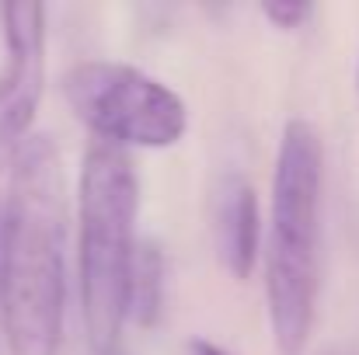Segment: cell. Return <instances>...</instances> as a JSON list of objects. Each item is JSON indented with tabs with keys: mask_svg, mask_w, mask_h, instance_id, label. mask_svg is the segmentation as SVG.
I'll use <instances>...</instances> for the list:
<instances>
[{
	"mask_svg": "<svg viewBox=\"0 0 359 355\" xmlns=\"http://www.w3.org/2000/svg\"><path fill=\"white\" fill-rule=\"evenodd\" d=\"M0 223V321L11 355H60L67 321V174L53 136H28Z\"/></svg>",
	"mask_w": 359,
	"mask_h": 355,
	"instance_id": "6da1fadb",
	"label": "cell"
},
{
	"mask_svg": "<svg viewBox=\"0 0 359 355\" xmlns=\"http://www.w3.org/2000/svg\"><path fill=\"white\" fill-rule=\"evenodd\" d=\"M325 150L311 122L290 118L272 174V234L265 251V300L283 355H300L318 314Z\"/></svg>",
	"mask_w": 359,
	"mask_h": 355,
	"instance_id": "7a4b0ae2",
	"label": "cell"
},
{
	"mask_svg": "<svg viewBox=\"0 0 359 355\" xmlns=\"http://www.w3.org/2000/svg\"><path fill=\"white\" fill-rule=\"evenodd\" d=\"M140 181L126 150L91 143L77 178V286L88 345L112 355L126 328V286L136 254Z\"/></svg>",
	"mask_w": 359,
	"mask_h": 355,
	"instance_id": "3957f363",
	"label": "cell"
},
{
	"mask_svg": "<svg viewBox=\"0 0 359 355\" xmlns=\"http://www.w3.org/2000/svg\"><path fill=\"white\" fill-rule=\"evenodd\" d=\"M63 98L98 143L119 150H168L189 129L185 102L168 84L116 60H88L70 67L63 77Z\"/></svg>",
	"mask_w": 359,
	"mask_h": 355,
	"instance_id": "277c9868",
	"label": "cell"
},
{
	"mask_svg": "<svg viewBox=\"0 0 359 355\" xmlns=\"http://www.w3.org/2000/svg\"><path fill=\"white\" fill-rule=\"evenodd\" d=\"M7 63L0 70V171L14 160L18 146L32 136V122L46 88V7L4 4Z\"/></svg>",
	"mask_w": 359,
	"mask_h": 355,
	"instance_id": "5b68a950",
	"label": "cell"
},
{
	"mask_svg": "<svg viewBox=\"0 0 359 355\" xmlns=\"http://www.w3.org/2000/svg\"><path fill=\"white\" fill-rule=\"evenodd\" d=\"M220 258L234 279H248L262 258V209L258 192L244 178H227L217 199Z\"/></svg>",
	"mask_w": 359,
	"mask_h": 355,
	"instance_id": "8992f818",
	"label": "cell"
},
{
	"mask_svg": "<svg viewBox=\"0 0 359 355\" xmlns=\"http://www.w3.org/2000/svg\"><path fill=\"white\" fill-rule=\"evenodd\" d=\"M164 296H168V258L161 244L136 240L126 286V321H133L136 328H154L164 314Z\"/></svg>",
	"mask_w": 359,
	"mask_h": 355,
	"instance_id": "52a82bcc",
	"label": "cell"
},
{
	"mask_svg": "<svg viewBox=\"0 0 359 355\" xmlns=\"http://www.w3.org/2000/svg\"><path fill=\"white\" fill-rule=\"evenodd\" d=\"M262 14L276 28L297 32V28H304L314 18V4H304V0H269V4H262Z\"/></svg>",
	"mask_w": 359,
	"mask_h": 355,
	"instance_id": "ba28073f",
	"label": "cell"
},
{
	"mask_svg": "<svg viewBox=\"0 0 359 355\" xmlns=\"http://www.w3.org/2000/svg\"><path fill=\"white\" fill-rule=\"evenodd\" d=\"M189 355H231V352H224L220 345H213V342H206V338H192V342H189Z\"/></svg>",
	"mask_w": 359,
	"mask_h": 355,
	"instance_id": "9c48e42d",
	"label": "cell"
},
{
	"mask_svg": "<svg viewBox=\"0 0 359 355\" xmlns=\"http://www.w3.org/2000/svg\"><path fill=\"white\" fill-rule=\"evenodd\" d=\"M335 355H346V352H335Z\"/></svg>",
	"mask_w": 359,
	"mask_h": 355,
	"instance_id": "30bf717a",
	"label": "cell"
},
{
	"mask_svg": "<svg viewBox=\"0 0 359 355\" xmlns=\"http://www.w3.org/2000/svg\"><path fill=\"white\" fill-rule=\"evenodd\" d=\"M112 355H122V352H112Z\"/></svg>",
	"mask_w": 359,
	"mask_h": 355,
	"instance_id": "8fae6325",
	"label": "cell"
}]
</instances>
